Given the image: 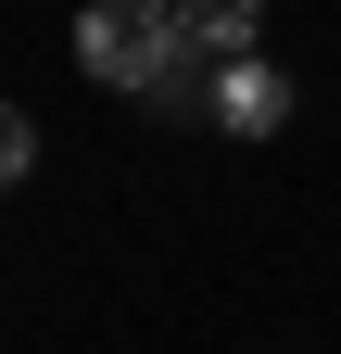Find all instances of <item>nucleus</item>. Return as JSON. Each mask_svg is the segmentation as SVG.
<instances>
[{"mask_svg": "<svg viewBox=\"0 0 341 354\" xmlns=\"http://www.w3.org/2000/svg\"><path fill=\"white\" fill-rule=\"evenodd\" d=\"M76 64L126 102H190V88H215V64L190 51V26L164 13V0H76Z\"/></svg>", "mask_w": 341, "mask_h": 354, "instance_id": "1", "label": "nucleus"}, {"mask_svg": "<svg viewBox=\"0 0 341 354\" xmlns=\"http://www.w3.org/2000/svg\"><path fill=\"white\" fill-rule=\"evenodd\" d=\"M202 114L228 127V140H278L291 127V76L253 51V64H215V88H202Z\"/></svg>", "mask_w": 341, "mask_h": 354, "instance_id": "2", "label": "nucleus"}, {"mask_svg": "<svg viewBox=\"0 0 341 354\" xmlns=\"http://www.w3.org/2000/svg\"><path fill=\"white\" fill-rule=\"evenodd\" d=\"M190 51L202 64H253V38H266V0H177Z\"/></svg>", "mask_w": 341, "mask_h": 354, "instance_id": "3", "label": "nucleus"}, {"mask_svg": "<svg viewBox=\"0 0 341 354\" xmlns=\"http://www.w3.org/2000/svg\"><path fill=\"white\" fill-rule=\"evenodd\" d=\"M164 13H177V0H164Z\"/></svg>", "mask_w": 341, "mask_h": 354, "instance_id": "4", "label": "nucleus"}]
</instances>
